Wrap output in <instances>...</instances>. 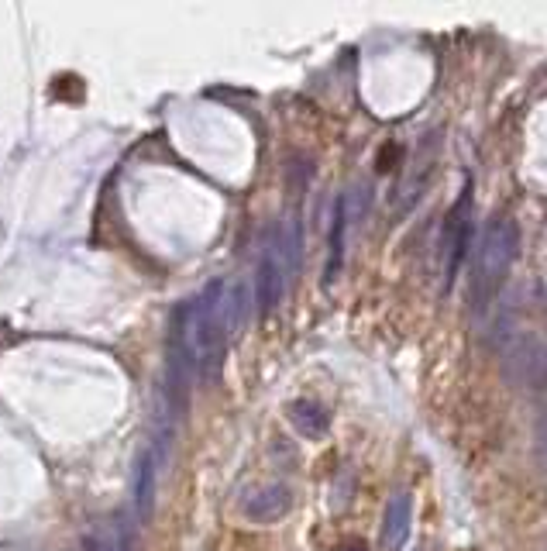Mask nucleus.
Returning <instances> with one entry per match:
<instances>
[{
	"mask_svg": "<svg viewBox=\"0 0 547 551\" xmlns=\"http://www.w3.org/2000/svg\"><path fill=\"white\" fill-rule=\"evenodd\" d=\"M289 507H293V490L283 486V483L262 486V490H255L245 503H241V510H245L248 521H259V524L279 521V517L289 514Z\"/></svg>",
	"mask_w": 547,
	"mask_h": 551,
	"instance_id": "nucleus-6",
	"label": "nucleus"
},
{
	"mask_svg": "<svg viewBox=\"0 0 547 551\" xmlns=\"http://www.w3.org/2000/svg\"><path fill=\"white\" fill-rule=\"evenodd\" d=\"M410 517H413L410 490H396L386 507V524H382V545H386V551H403L406 538H410Z\"/></svg>",
	"mask_w": 547,
	"mask_h": 551,
	"instance_id": "nucleus-7",
	"label": "nucleus"
},
{
	"mask_svg": "<svg viewBox=\"0 0 547 551\" xmlns=\"http://www.w3.org/2000/svg\"><path fill=\"white\" fill-rule=\"evenodd\" d=\"M300 269V224L283 221L269 231L259 262V279H255V297H259V310L265 317L283 304L289 279Z\"/></svg>",
	"mask_w": 547,
	"mask_h": 551,
	"instance_id": "nucleus-2",
	"label": "nucleus"
},
{
	"mask_svg": "<svg viewBox=\"0 0 547 551\" xmlns=\"http://www.w3.org/2000/svg\"><path fill=\"white\" fill-rule=\"evenodd\" d=\"M155 472H159V459L155 452L145 455L142 472H138V517L148 524L152 521V510H155Z\"/></svg>",
	"mask_w": 547,
	"mask_h": 551,
	"instance_id": "nucleus-9",
	"label": "nucleus"
},
{
	"mask_svg": "<svg viewBox=\"0 0 547 551\" xmlns=\"http://www.w3.org/2000/svg\"><path fill=\"white\" fill-rule=\"evenodd\" d=\"M245 310V286H231L224 279H214L197 300H190V307L183 310V321H179V355L190 362V369H197L200 376L217 372L228 341L245 324Z\"/></svg>",
	"mask_w": 547,
	"mask_h": 551,
	"instance_id": "nucleus-1",
	"label": "nucleus"
},
{
	"mask_svg": "<svg viewBox=\"0 0 547 551\" xmlns=\"http://www.w3.org/2000/svg\"><path fill=\"white\" fill-rule=\"evenodd\" d=\"M468 193L461 197V204L448 214V224H444V279H455L461 259H465V245L468 235H472V217H468Z\"/></svg>",
	"mask_w": 547,
	"mask_h": 551,
	"instance_id": "nucleus-5",
	"label": "nucleus"
},
{
	"mask_svg": "<svg viewBox=\"0 0 547 551\" xmlns=\"http://www.w3.org/2000/svg\"><path fill=\"white\" fill-rule=\"evenodd\" d=\"M537 452L547 459V410L541 414V421H537Z\"/></svg>",
	"mask_w": 547,
	"mask_h": 551,
	"instance_id": "nucleus-10",
	"label": "nucleus"
},
{
	"mask_svg": "<svg viewBox=\"0 0 547 551\" xmlns=\"http://www.w3.org/2000/svg\"><path fill=\"white\" fill-rule=\"evenodd\" d=\"M520 252V228L513 217H496L486 228L479 242V255H475V276H472V297L475 304H489L492 293L503 286L506 273H510L513 259Z\"/></svg>",
	"mask_w": 547,
	"mask_h": 551,
	"instance_id": "nucleus-3",
	"label": "nucleus"
},
{
	"mask_svg": "<svg viewBox=\"0 0 547 551\" xmlns=\"http://www.w3.org/2000/svg\"><path fill=\"white\" fill-rule=\"evenodd\" d=\"M286 417H289V424L310 441L324 438L327 428H331V414H327L324 403H317V400H293L286 410Z\"/></svg>",
	"mask_w": 547,
	"mask_h": 551,
	"instance_id": "nucleus-8",
	"label": "nucleus"
},
{
	"mask_svg": "<svg viewBox=\"0 0 547 551\" xmlns=\"http://www.w3.org/2000/svg\"><path fill=\"white\" fill-rule=\"evenodd\" d=\"M503 376L523 390H541L547 386V338L544 335H523L506 348L503 355Z\"/></svg>",
	"mask_w": 547,
	"mask_h": 551,
	"instance_id": "nucleus-4",
	"label": "nucleus"
},
{
	"mask_svg": "<svg viewBox=\"0 0 547 551\" xmlns=\"http://www.w3.org/2000/svg\"><path fill=\"white\" fill-rule=\"evenodd\" d=\"M338 551H369V548H365V541H345Z\"/></svg>",
	"mask_w": 547,
	"mask_h": 551,
	"instance_id": "nucleus-11",
	"label": "nucleus"
}]
</instances>
